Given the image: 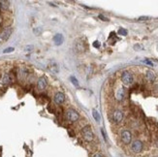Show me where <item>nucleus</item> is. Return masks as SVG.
Wrapping results in <instances>:
<instances>
[{
	"mask_svg": "<svg viewBox=\"0 0 158 157\" xmlns=\"http://www.w3.org/2000/svg\"><path fill=\"white\" fill-rule=\"evenodd\" d=\"M116 97L117 101L124 100V98H125V89L123 88V87H119V88L117 89Z\"/></svg>",
	"mask_w": 158,
	"mask_h": 157,
	"instance_id": "obj_12",
	"label": "nucleus"
},
{
	"mask_svg": "<svg viewBox=\"0 0 158 157\" xmlns=\"http://www.w3.org/2000/svg\"><path fill=\"white\" fill-rule=\"evenodd\" d=\"M93 157H103V156H102L100 153H96V154H94V156H93Z\"/></svg>",
	"mask_w": 158,
	"mask_h": 157,
	"instance_id": "obj_28",
	"label": "nucleus"
},
{
	"mask_svg": "<svg viewBox=\"0 0 158 157\" xmlns=\"http://www.w3.org/2000/svg\"><path fill=\"white\" fill-rule=\"evenodd\" d=\"M13 81V78L10 74H5L2 78V83L3 84H9Z\"/></svg>",
	"mask_w": 158,
	"mask_h": 157,
	"instance_id": "obj_15",
	"label": "nucleus"
},
{
	"mask_svg": "<svg viewBox=\"0 0 158 157\" xmlns=\"http://www.w3.org/2000/svg\"><path fill=\"white\" fill-rule=\"evenodd\" d=\"M66 117L70 122H76L79 120L80 113L74 109H68L66 110Z\"/></svg>",
	"mask_w": 158,
	"mask_h": 157,
	"instance_id": "obj_3",
	"label": "nucleus"
},
{
	"mask_svg": "<svg viewBox=\"0 0 158 157\" xmlns=\"http://www.w3.org/2000/svg\"><path fill=\"white\" fill-rule=\"evenodd\" d=\"M82 135L87 142H92L94 140V134L89 125H87L82 129Z\"/></svg>",
	"mask_w": 158,
	"mask_h": 157,
	"instance_id": "obj_1",
	"label": "nucleus"
},
{
	"mask_svg": "<svg viewBox=\"0 0 158 157\" xmlns=\"http://www.w3.org/2000/svg\"><path fill=\"white\" fill-rule=\"evenodd\" d=\"M13 28L12 27H6L1 31L0 34V40L1 41H7L10 38V36L12 35Z\"/></svg>",
	"mask_w": 158,
	"mask_h": 157,
	"instance_id": "obj_6",
	"label": "nucleus"
},
{
	"mask_svg": "<svg viewBox=\"0 0 158 157\" xmlns=\"http://www.w3.org/2000/svg\"><path fill=\"white\" fill-rule=\"evenodd\" d=\"M74 48H75V51H76L78 53H80V52H84L85 45H84V43H82V41L81 39H77L74 43Z\"/></svg>",
	"mask_w": 158,
	"mask_h": 157,
	"instance_id": "obj_10",
	"label": "nucleus"
},
{
	"mask_svg": "<svg viewBox=\"0 0 158 157\" xmlns=\"http://www.w3.org/2000/svg\"><path fill=\"white\" fill-rule=\"evenodd\" d=\"M143 149V144L140 140H135L134 142H132L131 144V150L134 153H140L142 152Z\"/></svg>",
	"mask_w": 158,
	"mask_h": 157,
	"instance_id": "obj_5",
	"label": "nucleus"
},
{
	"mask_svg": "<svg viewBox=\"0 0 158 157\" xmlns=\"http://www.w3.org/2000/svg\"><path fill=\"white\" fill-rule=\"evenodd\" d=\"M93 47H94V48H96V49L100 48V42H99V41H95V42L93 43Z\"/></svg>",
	"mask_w": 158,
	"mask_h": 157,
	"instance_id": "obj_23",
	"label": "nucleus"
},
{
	"mask_svg": "<svg viewBox=\"0 0 158 157\" xmlns=\"http://www.w3.org/2000/svg\"><path fill=\"white\" fill-rule=\"evenodd\" d=\"M145 62L146 64H148V65H152V62H151V61H149V60H145Z\"/></svg>",
	"mask_w": 158,
	"mask_h": 157,
	"instance_id": "obj_27",
	"label": "nucleus"
},
{
	"mask_svg": "<svg viewBox=\"0 0 158 157\" xmlns=\"http://www.w3.org/2000/svg\"><path fill=\"white\" fill-rule=\"evenodd\" d=\"M14 51H15V49H14V48H7V49H4L3 52H4V53H10V52H12Z\"/></svg>",
	"mask_w": 158,
	"mask_h": 157,
	"instance_id": "obj_22",
	"label": "nucleus"
},
{
	"mask_svg": "<svg viewBox=\"0 0 158 157\" xmlns=\"http://www.w3.org/2000/svg\"><path fill=\"white\" fill-rule=\"evenodd\" d=\"M53 101L56 105H62L65 102V95L62 92H56L53 97Z\"/></svg>",
	"mask_w": 158,
	"mask_h": 157,
	"instance_id": "obj_8",
	"label": "nucleus"
},
{
	"mask_svg": "<svg viewBox=\"0 0 158 157\" xmlns=\"http://www.w3.org/2000/svg\"><path fill=\"white\" fill-rule=\"evenodd\" d=\"M146 80L149 81V83H153V81H155V74L152 71L149 70V71L146 72Z\"/></svg>",
	"mask_w": 158,
	"mask_h": 157,
	"instance_id": "obj_14",
	"label": "nucleus"
},
{
	"mask_svg": "<svg viewBox=\"0 0 158 157\" xmlns=\"http://www.w3.org/2000/svg\"><path fill=\"white\" fill-rule=\"evenodd\" d=\"M49 69H50V71L53 73V74H58L59 70H58V66H57L56 63H53L51 65H50L49 67Z\"/></svg>",
	"mask_w": 158,
	"mask_h": 157,
	"instance_id": "obj_16",
	"label": "nucleus"
},
{
	"mask_svg": "<svg viewBox=\"0 0 158 157\" xmlns=\"http://www.w3.org/2000/svg\"><path fill=\"white\" fill-rule=\"evenodd\" d=\"M10 7V3L8 1H0V8L2 9V10H8Z\"/></svg>",
	"mask_w": 158,
	"mask_h": 157,
	"instance_id": "obj_17",
	"label": "nucleus"
},
{
	"mask_svg": "<svg viewBox=\"0 0 158 157\" xmlns=\"http://www.w3.org/2000/svg\"><path fill=\"white\" fill-rule=\"evenodd\" d=\"M41 32H42V29L40 28V27H37V28H34L33 29V33L35 34V35H37V36L41 34Z\"/></svg>",
	"mask_w": 158,
	"mask_h": 157,
	"instance_id": "obj_21",
	"label": "nucleus"
},
{
	"mask_svg": "<svg viewBox=\"0 0 158 157\" xmlns=\"http://www.w3.org/2000/svg\"><path fill=\"white\" fill-rule=\"evenodd\" d=\"M92 115H93L94 119H95L97 122H100V120H101V116H100L99 113L97 112L96 110H92Z\"/></svg>",
	"mask_w": 158,
	"mask_h": 157,
	"instance_id": "obj_18",
	"label": "nucleus"
},
{
	"mask_svg": "<svg viewBox=\"0 0 158 157\" xmlns=\"http://www.w3.org/2000/svg\"><path fill=\"white\" fill-rule=\"evenodd\" d=\"M33 49V46H29V47H25V51H30V49Z\"/></svg>",
	"mask_w": 158,
	"mask_h": 157,
	"instance_id": "obj_26",
	"label": "nucleus"
},
{
	"mask_svg": "<svg viewBox=\"0 0 158 157\" xmlns=\"http://www.w3.org/2000/svg\"><path fill=\"white\" fill-rule=\"evenodd\" d=\"M148 19H149L148 17H140L139 20H140V22H145V20H148Z\"/></svg>",
	"mask_w": 158,
	"mask_h": 157,
	"instance_id": "obj_25",
	"label": "nucleus"
},
{
	"mask_svg": "<svg viewBox=\"0 0 158 157\" xmlns=\"http://www.w3.org/2000/svg\"><path fill=\"white\" fill-rule=\"evenodd\" d=\"M119 34L121 35V36H126V35H127V30H126V29H124V28H119Z\"/></svg>",
	"mask_w": 158,
	"mask_h": 157,
	"instance_id": "obj_20",
	"label": "nucleus"
},
{
	"mask_svg": "<svg viewBox=\"0 0 158 157\" xmlns=\"http://www.w3.org/2000/svg\"><path fill=\"white\" fill-rule=\"evenodd\" d=\"M155 145H156V147L158 148V139L156 140V142H155Z\"/></svg>",
	"mask_w": 158,
	"mask_h": 157,
	"instance_id": "obj_29",
	"label": "nucleus"
},
{
	"mask_svg": "<svg viewBox=\"0 0 158 157\" xmlns=\"http://www.w3.org/2000/svg\"><path fill=\"white\" fill-rule=\"evenodd\" d=\"M18 75H19V80H24V78H26L28 77V75H29V71H28V69L24 66L19 67Z\"/></svg>",
	"mask_w": 158,
	"mask_h": 157,
	"instance_id": "obj_11",
	"label": "nucleus"
},
{
	"mask_svg": "<svg viewBox=\"0 0 158 157\" xmlns=\"http://www.w3.org/2000/svg\"><path fill=\"white\" fill-rule=\"evenodd\" d=\"M48 85V81H47V78L45 77H40L38 78V81H37V87L40 91H43V90L46 89V87Z\"/></svg>",
	"mask_w": 158,
	"mask_h": 157,
	"instance_id": "obj_9",
	"label": "nucleus"
},
{
	"mask_svg": "<svg viewBox=\"0 0 158 157\" xmlns=\"http://www.w3.org/2000/svg\"><path fill=\"white\" fill-rule=\"evenodd\" d=\"M99 19H102V20H104V22H108V19H107V17H104V16H103V15H99Z\"/></svg>",
	"mask_w": 158,
	"mask_h": 157,
	"instance_id": "obj_24",
	"label": "nucleus"
},
{
	"mask_svg": "<svg viewBox=\"0 0 158 157\" xmlns=\"http://www.w3.org/2000/svg\"><path fill=\"white\" fill-rule=\"evenodd\" d=\"M120 139L124 144H130L132 142V133L129 130H122L120 133Z\"/></svg>",
	"mask_w": 158,
	"mask_h": 157,
	"instance_id": "obj_4",
	"label": "nucleus"
},
{
	"mask_svg": "<svg viewBox=\"0 0 158 157\" xmlns=\"http://www.w3.org/2000/svg\"><path fill=\"white\" fill-rule=\"evenodd\" d=\"M53 42L55 43L56 46H60L62 45L63 42H64V37H63L62 34H56L54 35L53 37Z\"/></svg>",
	"mask_w": 158,
	"mask_h": 157,
	"instance_id": "obj_13",
	"label": "nucleus"
},
{
	"mask_svg": "<svg viewBox=\"0 0 158 157\" xmlns=\"http://www.w3.org/2000/svg\"><path fill=\"white\" fill-rule=\"evenodd\" d=\"M0 42H1V40H0Z\"/></svg>",
	"mask_w": 158,
	"mask_h": 157,
	"instance_id": "obj_30",
	"label": "nucleus"
},
{
	"mask_svg": "<svg viewBox=\"0 0 158 157\" xmlns=\"http://www.w3.org/2000/svg\"><path fill=\"white\" fill-rule=\"evenodd\" d=\"M70 81H72V83H73L75 86H79V81H78L77 78H75V77H73V76L70 77Z\"/></svg>",
	"mask_w": 158,
	"mask_h": 157,
	"instance_id": "obj_19",
	"label": "nucleus"
},
{
	"mask_svg": "<svg viewBox=\"0 0 158 157\" xmlns=\"http://www.w3.org/2000/svg\"><path fill=\"white\" fill-rule=\"evenodd\" d=\"M120 78H121V81L123 83V84H125V85H130V84H132L134 83L133 75H132L131 73L128 72V71L122 72Z\"/></svg>",
	"mask_w": 158,
	"mask_h": 157,
	"instance_id": "obj_2",
	"label": "nucleus"
},
{
	"mask_svg": "<svg viewBox=\"0 0 158 157\" xmlns=\"http://www.w3.org/2000/svg\"><path fill=\"white\" fill-rule=\"evenodd\" d=\"M123 117H124V115H123L121 110H116L113 113V120L114 123H120L123 120Z\"/></svg>",
	"mask_w": 158,
	"mask_h": 157,
	"instance_id": "obj_7",
	"label": "nucleus"
}]
</instances>
